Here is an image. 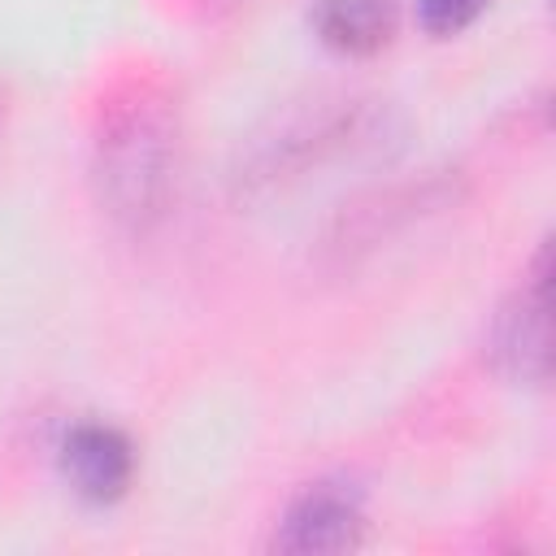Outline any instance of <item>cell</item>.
<instances>
[{
  "instance_id": "6da1fadb",
  "label": "cell",
  "mask_w": 556,
  "mask_h": 556,
  "mask_svg": "<svg viewBox=\"0 0 556 556\" xmlns=\"http://www.w3.org/2000/svg\"><path fill=\"white\" fill-rule=\"evenodd\" d=\"M100 187L117 217L143 222L169 187V126L156 109H126L100 139Z\"/></svg>"
},
{
  "instance_id": "7a4b0ae2",
  "label": "cell",
  "mask_w": 556,
  "mask_h": 556,
  "mask_svg": "<svg viewBox=\"0 0 556 556\" xmlns=\"http://www.w3.org/2000/svg\"><path fill=\"white\" fill-rule=\"evenodd\" d=\"M61 465H65V478L74 482L78 495L87 500H117L130 482V469H135V452L126 443L122 430L113 426H78L70 430V439L61 443Z\"/></svg>"
},
{
  "instance_id": "3957f363",
  "label": "cell",
  "mask_w": 556,
  "mask_h": 556,
  "mask_svg": "<svg viewBox=\"0 0 556 556\" xmlns=\"http://www.w3.org/2000/svg\"><path fill=\"white\" fill-rule=\"evenodd\" d=\"M361 530V508L352 504V495L334 491V486H313L304 491L278 534V547L287 552H339L352 547Z\"/></svg>"
},
{
  "instance_id": "277c9868",
  "label": "cell",
  "mask_w": 556,
  "mask_h": 556,
  "mask_svg": "<svg viewBox=\"0 0 556 556\" xmlns=\"http://www.w3.org/2000/svg\"><path fill=\"white\" fill-rule=\"evenodd\" d=\"M543 261H539V274L530 287L517 291V300L500 313L495 321V356L508 374L517 378H539L543 374V361H547V317H543Z\"/></svg>"
},
{
  "instance_id": "5b68a950",
  "label": "cell",
  "mask_w": 556,
  "mask_h": 556,
  "mask_svg": "<svg viewBox=\"0 0 556 556\" xmlns=\"http://www.w3.org/2000/svg\"><path fill=\"white\" fill-rule=\"evenodd\" d=\"M317 35L339 52H378L395 30L391 0H313Z\"/></svg>"
},
{
  "instance_id": "8992f818",
  "label": "cell",
  "mask_w": 556,
  "mask_h": 556,
  "mask_svg": "<svg viewBox=\"0 0 556 556\" xmlns=\"http://www.w3.org/2000/svg\"><path fill=\"white\" fill-rule=\"evenodd\" d=\"M482 9H486V0H417V17L430 35H456Z\"/></svg>"
}]
</instances>
